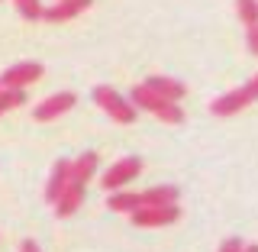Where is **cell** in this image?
Returning a JSON list of instances; mask_svg holds the SVG:
<instances>
[{
  "label": "cell",
  "instance_id": "1",
  "mask_svg": "<svg viewBox=\"0 0 258 252\" xmlns=\"http://www.w3.org/2000/svg\"><path fill=\"white\" fill-rule=\"evenodd\" d=\"M129 104L133 107H139V110H149V113H155L158 120H165V123H184V110L177 107V104L171 100H165V97H158V94H152L145 84H136L133 87V94H129Z\"/></svg>",
  "mask_w": 258,
  "mask_h": 252
},
{
  "label": "cell",
  "instance_id": "2",
  "mask_svg": "<svg viewBox=\"0 0 258 252\" xmlns=\"http://www.w3.org/2000/svg\"><path fill=\"white\" fill-rule=\"evenodd\" d=\"M258 100V75L252 81H245L242 87H236V91L216 97L213 104H210V113H216V117H232V113H239L242 107H248V104Z\"/></svg>",
  "mask_w": 258,
  "mask_h": 252
},
{
  "label": "cell",
  "instance_id": "3",
  "mask_svg": "<svg viewBox=\"0 0 258 252\" xmlns=\"http://www.w3.org/2000/svg\"><path fill=\"white\" fill-rule=\"evenodd\" d=\"M94 100L100 104V107L107 110L116 123H133V120H136V107L129 100H123V97L113 91V87H107V84H97L94 87Z\"/></svg>",
  "mask_w": 258,
  "mask_h": 252
},
{
  "label": "cell",
  "instance_id": "4",
  "mask_svg": "<svg viewBox=\"0 0 258 252\" xmlns=\"http://www.w3.org/2000/svg\"><path fill=\"white\" fill-rule=\"evenodd\" d=\"M139 172H142V162L136 156H126V159H119L116 165H110V172L103 175V188L119 191V188H126L133 178H139Z\"/></svg>",
  "mask_w": 258,
  "mask_h": 252
},
{
  "label": "cell",
  "instance_id": "5",
  "mask_svg": "<svg viewBox=\"0 0 258 252\" xmlns=\"http://www.w3.org/2000/svg\"><path fill=\"white\" fill-rule=\"evenodd\" d=\"M42 65L39 62H20V65H10V68L0 75V87H16V91H23L26 84L42 78Z\"/></svg>",
  "mask_w": 258,
  "mask_h": 252
},
{
  "label": "cell",
  "instance_id": "6",
  "mask_svg": "<svg viewBox=\"0 0 258 252\" xmlns=\"http://www.w3.org/2000/svg\"><path fill=\"white\" fill-rule=\"evenodd\" d=\"M75 100H78V97L71 94V91H58V94L45 97L42 104H36V110H32V120H39V123H48V120H55V117H61V113H68L71 107H75Z\"/></svg>",
  "mask_w": 258,
  "mask_h": 252
},
{
  "label": "cell",
  "instance_id": "7",
  "mask_svg": "<svg viewBox=\"0 0 258 252\" xmlns=\"http://www.w3.org/2000/svg\"><path fill=\"white\" fill-rule=\"evenodd\" d=\"M133 223L136 226H168L174 223L177 217H181V210H177V204H165V207H139L133 210Z\"/></svg>",
  "mask_w": 258,
  "mask_h": 252
},
{
  "label": "cell",
  "instance_id": "8",
  "mask_svg": "<svg viewBox=\"0 0 258 252\" xmlns=\"http://www.w3.org/2000/svg\"><path fill=\"white\" fill-rule=\"evenodd\" d=\"M145 87H149L152 94L171 100V104H177L184 94H187V87H184L181 81H177V78H168V75H149V78H145Z\"/></svg>",
  "mask_w": 258,
  "mask_h": 252
},
{
  "label": "cell",
  "instance_id": "9",
  "mask_svg": "<svg viewBox=\"0 0 258 252\" xmlns=\"http://www.w3.org/2000/svg\"><path fill=\"white\" fill-rule=\"evenodd\" d=\"M87 7H91V0H58L55 7H42V20L64 23V20H75L78 13H84Z\"/></svg>",
  "mask_w": 258,
  "mask_h": 252
},
{
  "label": "cell",
  "instance_id": "10",
  "mask_svg": "<svg viewBox=\"0 0 258 252\" xmlns=\"http://www.w3.org/2000/svg\"><path fill=\"white\" fill-rule=\"evenodd\" d=\"M71 162L68 159H58L55 162V168H52V175H48V184H45V200L48 204H55L58 200V194L68 188V181H71Z\"/></svg>",
  "mask_w": 258,
  "mask_h": 252
},
{
  "label": "cell",
  "instance_id": "11",
  "mask_svg": "<svg viewBox=\"0 0 258 252\" xmlns=\"http://www.w3.org/2000/svg\"><path fill=\"white\" fill-rule=\"evenodd\" d=\"M81 204H84V184L68 181V188H64L58 194V200H55V214H58V217H71Z\"/></svg>",
  "mask_w": 258,
  "mask_h": 252
},
{
  "label": "cell",
  "instance_id": "12",
  "mask_svg": "<svg viewBox=\"0 0 258 252\" xmlns=\"http://www.w3.org/2000/svg\"><path fill=\"white\" fill-rule=\"evenodd\" d=\"M165 204H177V188H171V184L149 188L139 194V207H165Z\"/></svg>",
  "mask_w": 258,
  "mask_h": 252
},
{
  "label": "cell",
  "instance_id": "13",
  "mask_svg": "<svg viewBox=\"0 0 258 252\" xmlns=\"http://www.w3.org/2000/svg\"><path fill=\"white\" fill-rule=\"evenodd\" d=\"M71 181H78V184H87L94 178L97 172V152H81V156L71 162Z\"/></svg>",
  "mask_w": 258,
  "mask_h": 252
},
{
  "label": "cell",
  "instance_id": "14",
  "mask_svg": "<svg viewBox=\"0 0 258 252\" xmlns=\"http://www.w3.org/2000/svg\"><path fill=\"white\" fill-rule=\"evenodd\" d=\"M107 207L116 214H133V210H139V191H113L107 197Z\"/></svg>",
  "mask_w": 258,
  "mask_h": 252
},
{
  "label": "cell",
  "instance_id": "15",
  "mask_svg": "<svg viewBox=\"0 0 258 252\" xmlns=\"http://www.w3.org/2000/svg\"><path fill=\"white\" fill-rule=\"evenodd\" d=\"M20 104H26V91H16V87H0V117H4L7 110L20 107Z\"/></svg>",
  "mask_w": 258,
  "mask_h": 252
},
{
  "label": "cell",
  "instance_id": "16",
  "mask_svg": "<svg viewBox=\"0 0 258 252\" xmlns=\"http://www.w3.org/2000/svg\"><path fill=\"white\" fill-rule=\"evenodd\" d=\"M236 10H239V20L245 26H255L258 23V0H236Z\"/></svg>",
  "mask_w": 258,
  "mask_h": 252
},
{
  "label": "cell",
  "instance_id": "17",
  "mask_svg": "<svg viewBox=\"0 0 258 252\" xmlns=\"http://www.w3.org/2000/svg\"><path fill=\"white\" fill-rule=\"evenodd\" d=\"M16 10L26 16V20H42V4L39 0H16Z\"/></svg>",
  "mask_w": 258,
  "mask_h": 252
},
{
  "label": "cell",
  "instance_id": "18",
  "mask_svg": "<svg viewBox=\"0 0 258 252\" xmlns=\"http://www.w3.org/2000/svg\"><path fill=\"white\" fill-rule=\"evenodd\" d=\"M248 29V48H252V55H258V23H255V26H245Z\"/></svg>",
  "mask_w": 258,
  "mask_h": 252
},
{
  "label": "cell",
  "instance_id": "19",
  "mask_svg": "<svg viewBox=\"0 0 258 252\" xmlns=\"http://www.w3.org/2000/svg\"><path fill=\"white\" fill-rule=\"evenodd\" d=\"M220 252H242V239H236V236H229V239H226L223 246H220Z\"/></svg>",
  "mask_w": 258,
  "mask_h": 252
},
{
  "label": "cell",
  "instance_id": "20",
  "mask_svg": "<svg viewBox=\"0 0 258 252\" xmlns=\"http://www.w3.org/2000/svg\"><path fill=\"white\" fill-rule=\"evenodd\" d=\"M20 252H42L36 246V239H23V246H20Z\"/></svg>",
  "mask_w": 258,
  "mask_h": 252
},
{
  "label": "cell",
  "instance_id": "21",
  "mask_svg": "<svg viewBox=\"0 0 258 252\" xmlns=\"http://www.w3.org/2000/svg\"><path fill=\"white\" fill-rule=\"evenodd\" d=\"M242 252H258V246L252 242V246H242Z\"/></svg>",
  "mask_w": 258,
  "mask_h": 252
}]
</instances>
